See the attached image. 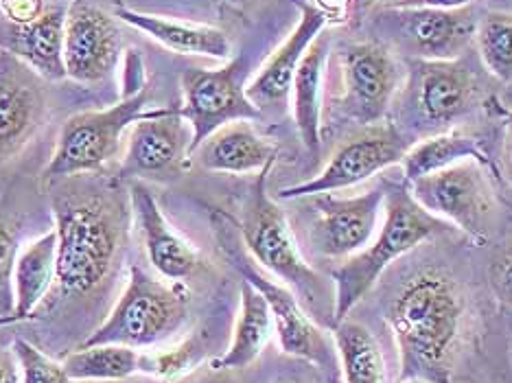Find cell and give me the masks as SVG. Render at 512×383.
I'll return each mask as SVG.
<instances>
[{
    "mask_svg": "<svg viewBox=\"0 0 512 383\" xmlns=\"http://www.w3.org/2000/svg\"><path fill=\"white\" fill-rule=\"evenodd\" d=\"M405 141L392 125L375 123L362 134L348 138L322 169L320 176L309 182L278 191L281 200H298L353 187L375 176V173L399 165L405 156Z\"/></svg>",
    "mask_w": 512,
    "mask_h": 383,
    "instance_id": "9c48e42d",
    "label": "cell"
},
{
    "mask_svg": "<svg viewBox=\"0 0 512 383\" xmlns=\"http://www.w3.org/2000/svg\"><path fill=\"white\" fill-rule=\"evenodd\" d=\"M464 160H477L486 165V154L482 145L464 134H438L427 141L407 149L401 165L407 182L432 176L436 171L458 165Z\"/></svg>",
    "mask_w": 512,
    "mask_h": 383,
    "instance_id": "4316f807",
    "label": "cell"
},
{
    "mask_svg": "<svg viewBox=\"0 0 512 383\" xmlns=\"http://www.w3.org/2000/svg\"><path fill=\"white\" fill-rule=\"evenodd\" d=\"M272 165H267L256 176L239 226L241 237L252 259L261 263L267 272L281 278L300 296L316 298L324 289L322 278L300 254L294 232L289 228L281 206L267 195V173H270Z\"/></svg>",
    "mask_w": 512,
    "mask_h": 383,
    "instance_id": "5b68a950",
    "label": "cell"
},
{
    "mask_svg": "<svg viewBox=\"0 0 512 383\" xmlns=\"http://www.w3.org/2000/svg\"><path fill=\"white\" fill-rule=\"evenodd\" d=\"M0 383H22L14 351H0Z\"/></svg>",
    "mask_w": 512,
    "mask_h": 383,
    "instance_id": "e575fe53",
    "label": "cell"
},
{
    "mask_svg": "<svg viewBox=\"0 0 512 383\" xmlns=\"http://www.w3.org/2000/svg\"><path fill=\"white\" fill-rule=\"evenodd\" d=\"M329 40L322 36L313 40L294 77V119L302 143L311 154L320 149V95H322V71L327 62Z\"/></svg>",
    "mask_w": 512,
    "mask_h": 383,
    "instance_id": "d4e9b609",
    "label": "cell"
},
{
    "mask_svg": "<svg viewBox=\"0 0 512 383\" xmlns=\"http://www.w3.org/2000/svg\"><path fill=\"white\" fill-rule=\"evenodd\" d=\"M274 331L272 311L267 307L263 294L250 285L241 283V309L232 333L228 351L213 359V370H239L250 366L263 353Z\"/></svg>",
    "mask_w": 512,
    "mask_h": 383,
    "instance_id": "7402d4cb",
    "label": "cell"
},
{
    "mask_svg": "<svg viewBox=\"0 0 512 383\" xmlns=\"http://www.w3.org/2000/svg\"><path fill=\"white\" fill-rule=\"evenodd\" d=\"M462 318L464 298L449 274L427 268L401 287L392 300L388 324L399 346L403 381H449Z\"/></svg>",
    "mask_w": 512,
    "mask_h": 383,
    "instance_id": "6da1fadb",
    "label": "cell"
},
{
    "mask_svg": "<svg viewBox=\"0 0 512 383\" xmlns=\"http://www.w3.org/2000/svg\"><path fill=\"white\" fill-rule=\"evenodd\" d=\"M232 261L237 263L243 281H248L263 294L267 307L272 311L274 331L278 333L283 351L292 357L307 359L311 364L327 366L331 362V346L318 324L302 311L292 289L261 274L246 257L232 254Z\"/></svg>",
    "mask_w": 512,
    "mask_h": 383,
    "instance_id": "4fadbf2b",
    "label": "cell"
},
{
    "mask_svg": "<svg viewBox=\"0 0 512 383\" xmlns=\"http://www.w3.org/2000/svg\"><path fill=\"white\" fill-rule=\"evenodd\" d=\"M379 3H405V0H379ZM407 3H410V0H407Z\"/></svg>",
    "mask_w": 512,
    "mask_h": 383,
    "instance_id": "f35d334b",
    "label": "cell"
},
{
    "mask_svg": "<svg viewBox=\"0 0 512 383\" xmlns=\"http://www.w3.org/2000/svg\"><path fill=\"white\" fill-rule=\"evenodd\" d=\"M191 156L208 171L254 173L272 165L276 147L256 134L248 121H235L219 127Z\"/></svg>",
    "mask_w": 512,
    "mask_h": 383,
    "instance_id": "d6986e66",
    "label": "cell"
},
{
    "mask_svg": "<svg viewBox=\"0 0 512 383\" xmlns=\"http://www.w3.org/2000/svg\"><path fill=\"white\" fill-rule=\"evenodd\" d=\"M230 3H246V0H230Z\"/></svg>",
    "mask_w": 512,
    "mask_h": 383,
    "instance_id": "60d3db41",
    "label": "cell"
},
{
    "mask_svg": "<svg viewBox=\"0 0 512 383\" xmlns=\"http://www.w3.org/2000/svg\"><path fill=\"white\" fill-rule=\"evenodd\" d=\"M488 283L499 303L512 309V246L504 248L488 268Z\"/></svg>",
    "mask_w": 512,
    "mask_h": 383,
    "instance_id": "d6a6232c",
    "label": "cell"
},
{
    "mask_svg": "<svg viewBox=\"0 0 512 383\" xmlns=\"http://www.w3.org/2000/svg\"><path fill=\"white\" fill-rule=\"evenodd\" d=\"M62 364L71 381H121L141 373V351L121 344L79 346Z\"/></svg>",
    "mask_w": 512,
    "mask_h": 383,
    "instance_id": "83f0119b",
    "label": "cell"
},
{
    "mask_svg": "<svg viewBox=\"0 0 512 383\" xmlns=\"http://www.w3.org/2000/svg\"><path fill=\"white\" fill-rule=\"evenodd\" d=\"M64 27L62 11H46L36 20L20 25L11 38V53L27 62L44 79H64Z\"/></svg>",
    "mask_w": 512,
    "mask_h": 383,
    "instance_id": "603a6c76",
    "label": "cell"
},
{
    "mask_svg": "<svg viewBox=\"0 0 512 383\" xmlns=\"http://www.w3.org/2000/svg\"><path fill=\"white\" fill-rule=\"evenodd\" d=\"M410 193L429 215L464 230L475 241H486L495 202L477 160H464L418 178L410 182Z\"/></svg>",
    "mask_w": 512,
    "mask_h": 383,
    "instance_id": "ba28073f",
    "label": "cell"
},
{
    "mask_svg": "<svg viewBox=\"0 0 512 383\" xmlns=\"http://www.w3.org/2000/svg\"><path fill=\"white\" fill-rule=\"evenodd\" d=\"M186 303L189 298L180 285L156 281L143 268L132 265L119 303L114 305L108 320L88 335L81 346H154L180 329L186 318Z\"/></svg>",
    "mask_w": 512,
    "mask_h": 383,
    "instance_id": "277c9868",
    "label": "cell"
},
{
    "mask_svg": "<svg viewBox=\"0 0 512 383\" xmlns=\"http://www.w3.org/2000/svg\"><path fill=\"white\" fill-rule=\"evenodd\" d=\"M16 355V362L20 366L22 383H68L64 364L55 362L49 355H44L38 346L18 338L11 346Z\"/></svg>",
    "mask_w": 512,
    "mask_h": 383,
    "instance_id": "4dcf8cb0",
    "label": "cell"
},
{
    "mask_svg": "<svg viewBox=\"0 0 512 383\" xmlns=\"http://www.w3.org/2000/svg\"><path fill=\"white\" fill-rule=\"evenodd\" d=\"M57 285L66 296H88L106 283L125 237V213L103 191L68 193L55 200Z\"/></svg>",
    "mask_w": 512,
    "mask_h": 383,
    "instance_id": "7a4b0ae2",
    "label": "cell"
},
{
    "mask_svg": "<svg viewBox=\"0 0 512 383\" xmlns=\"http://www.w3.org/2000/svg\"><path fill=\"white\" fill-rule=\"evenodd\" d=\"M18 259V237L11 228L9 219L0 213V318H22L16 316V294H14V270Z\"/></svg>",
    "mask_w": 512,
    "mask_h": 383,
    "instance_id": "1f68e13d",
    "label": "cell"
},
{
    "mask_svg": "<svg viewBox=\"0 0 512 383\" xmlns=\"http://www.w3.org/2000/svg\"><path fill=\"white\" fill-rule=\"evenodd\" d=\"M3 11L18 25H27L40 16V0H3Z\"/></svg>",
    "mask_w": 512,
    "mask_h": 383,
    "instance_id": "836d02e7",
    "label": "cell"
},
{
    "mask_svg": "<svg viewBox=\"0 0 512 383\" xmlns=\"http://www.w3.org/2000/svg\"><path fill=\"white\" fill-rule=\"evenodd\" d=\"M193 130L180 112L160 110L145 114L127 136L119 173L123 178H162L176 173L191 156Z\"/></svg>",
    "mask_w": 512,
    "mask_h": 383,
    "instance_id": "7c38bea8",
    "label": "cell"
},
{
    "mask_svg": "<svg viewBox=\"0 0 512 383\" xmlns=\"http://www.w3.org/2000/svg\"><path fill=\"white\" fill-rule=\"evenodd\" d=\"M46 112L42 77L11 51H0V165L20 154Z\"/></svg>",
    "mask_w": 512,
    "mask_h": 383,
    "instance_id": "8fae6325",
    "label": "cell"
},
{
    "mask_svg": "<svg viewBox=\"0 0 512 383\" xmlns=\"http://www.w3.org/2000/svg\"><path fill=\"white\" fill-rule=\"evenodd\" d=\"M344 84L351 114L364 125H375L397 88V66L381 46L353 44L344 51Z\"/></svg>",
    "mask_w": 512,
    "mask_h": 383,
    "instance_id": "9a60e30c",
    "label": "cell"
},
{
    "mask_svg": "<svg viewBox=\"0 0 512 383\" xmlns=\"http://www.w3.org/2000/svg\"><path fill=\"white\" fill-rule=\"evenodd\" d=\"M399 18L405 38L425 62H453L477 33L471 9L412 7L403 9Z\"/></svg>",
    "mask_w": 512,
    "mask_h": 383,
    "instance_id": "2e32d148",
    "label": "cell"
},
{
    "mask_svg": "<svg viewBox=\"0 0 512 383\" xmlns=\"http://www.w3.org/2000/svg\"><path fill=\"white\" fill-rule=\"evenodd\" d=\"M335 346L346 383H386V362L381 346L362 322L335 324Z\"/></svg>",
    "mask_w": 512,
    "mask_h": 383,
    "instance_id": "484cf974",
    "label": "cell"
},
{
    "mask_svg": "<svg viewBox=\"0 0 512 383\" xmlns=\"http://www.w3.org/2000/svg\"><path fill=\"white\" fill-rule=\"evenodd\" d=\"M116 16L127 22V25L145 31L147 36H151L162 46H167V49L184 55H206L215 57V60H226L232 49L226 33L215 27L186 25V22L169 20L162 16L138 14V11L125 7L116 9Z\"/></svg>",
    "mask_w": 512,
    "mask_h": 383,
    "instance_id": "44dd1931",
    "label": "cell"
},
{
    "mask_svg": "<svg viewBox=\"0 0 512 383\" xmlns=\"http://www.w3.org/2000/svg\"><path fill=\"white\" fill-rule=\"evenodd\" d=\"M57 278V232L49 230L42 237L27 243L18 254L14 270L16 316L29 320L31 313L49 294Z\"/></svg>",
    "mask_w": 512,
    "mask_h": 383,
    "instance_id": "cb8c5ba5",
    "label": "cell"
},
{
    "mask_svg": "<svg viewBox=\"0 0 512 383\" xmlns=\"http://www.w3.org/2000/svg\"><path fill=\"white\" fill-rule=\"evenodd\" d=\"M228 373H230V370H215L211 377H204L200 383H239V381L232 379Z\"/></svg>",
    "mask_w": 512,
    "mask_h": 383,
    "instance_id": "d590c367",
    "label": "cell"
},
{
    "mask_svg": "<svg viewBox=\"0 0 512 383\" xmlns=\"http://www.w3.org/2000/svg\"><path fill=\"white\" fill-rule=\"evenodd\" d=\"M506 160H508V173H510V182H512V112L508 119V136H506Z\"/></svg>",
    "mask_w": 512,
    "mask_h": 383,
    "instance_id": "8d00e7d4",
    "label": "cell"
},
{
    "mask_svg": "<svg viewBox=\"0 0 512 383\" xmlns=\"http://www.w3.org/2000/svg\"><path fill=\"white\" fill-rule=\"evenodd\" d=\"M383 206H386V211H383V224L377 230L375 241H370L364 250L348 257L333 270L335 324L346 320L348 313L362 303L390 263L418 248L423 241H429L440 230L449 228L447 222L429 215L414 200L410 189L399 187V184L386 187Z\"/></svg>",
    "mask_w": 512,
    "mask_h": 383,
    "instance_id": "3957f363",
    "label": "cell"
},
{
    "mask_svg": "<svg viewBox=\"0 0 512 383\" xmlns=\"http://www.w3.org/2000/svg\"><path fill=\"white\" fill-rule=\"evenodd\" d=\"M300 11L302 18L298 27L292 31V36L285 40L281 49L270 57V62L263 66V71L246 88L248 99L259 108V112L261 108L278 106V103L287 99L289 92H292L302 57H305L307 49L320 36L329 20L322 9L313 5H300Z\"/></svg>",
    "mask_w": 512,
    "mask_h": 383,
    "instance_id": "e0dca14e",
    "label": "cell"
},
{
    "mask_svg": "<svg viewBox=\"0 0 512 383\" xmlns=\"http://www.w3.org/2000/svg\"><path fill=\"white\" fill-rule=\"evenodd\" d=\"M445 383H451V381H445Z\"/></svg>",
    "mask_w": 512,
    "mask_h": 383,
    "instance_id": "b9f144b4",
    "label": "cell"
},
{
    "mask_svg": "<svg viewBox=\"0 0 512 383\" xmlns=\"http://www.w3.org/2000/svg\"><path fill=\"white\" fill-rule=\"evenodd\" d=\"M147 101L149 86L110 110L75 114L62 125L55 154L42 176L46 180H60L106 167L119 156L127 127L145 116Z\"/></svg>",
    "mask_w": 512,
    "mask_h": 383,
    "instance_id": "8992f818",
    "label": "cell"
},
{
    "mask_svg": "<svg viewBox=\"0 0 512 383\" xmlns=\"http://www.w3.org/2000/svg\"><path fill=\"white\" fill-rule=\"evenodd\" d=\"M473 99V77L453 62H423L418 84V108L432 123H451L464 114Z\"/></svg>",
    "mask_w": 512,
    "mask_h": 383,
    "instance_id": "ffe728a7",
    "label": "cell"
},
{
    "mask_svg": "<svg viewBox=\"0 0 512 383\" xmlns=\"http://www.w3.org/2000/svg\"><path fill=\"white\" fill-rule=\"evenodd\" d=\"M475 38L488 71L497 79L512 81V14H488L477 25Z\"/></svg>",
    "mask_w": 512,
    "mask_h": 383,
    "instance_id": "f1b7e54d",
    "label": "cell"
},
{
    "mask_svg": "<svg viewBox=\"0 0 512 383\" xmlns=\"http://www.w3.org/2000/svg\"><path fill=\"white\" fill-rule=\"evenodd\" d=\"M403 383H427V381H421V379H405Z\"/></svg>",
    "mask_w": 512,
    "mask_h": 383,
    "instance_id": "ab89813d",
    "label": "cell"
},
{
    "mask_svg": "<svg viewBox=\"0 0 512 383\" xmlns=\"http://www.w3.org/2000/svg\"><path fill=\"white\" fill-rule=\"evenodd\" d=\"M119 55V33L114 20L101 9L75 3L64 27L66 77L92 84L106 77Z\"/></svg>",
    "mask_w": 512,
    "mask_h": 383,
    "instance_id": "5bb4252c",
    "label": "cell"
},
{
    "mask_svg": "<svg viewBox=\"0 0 512 383\" xmlns=\"http://www.w3.org/2000/svg\"><path fill=\"white\" fill-rule=\"evenodd\" d=\"M14 322H18L16 318H0V327H3V324H14Z\"/></svg>",
    "mask_w": 512,
    "mask_h": 383,
    "instance_id": "74e56055",
    "label": "cell"
},
{
    "mask_svg": "<svg viewBox=\"0 0 512 383\" xmlns=\"http://www.w3.org/2000/svg\"><path fill=\"white\" fill-rule=\"evenodd\" d=\"M206 344L202 338H189L182 344L158 353H141V373L158 379H178L202 362Z\"/></svg>",
    "mask_w": 512,
    "mask_h": 383,
    "instance_id": "f546056e",
    "label": "cell"
},
{
    "mask_svg": "<svg viewBox=\"0 0 512 383\" xmlns=\"http://www.w3.org/2000/svg\"><path fill=\"white\" fill-rule=\"evenodd\" d=\"M132 208L136 224L141 228L149 263L154 265L156 272L171 283H180L182 278L191 276L200 265V259L189 243L178 232H173L156 197L143 184L132 187Z\"/></svg>",
    "mask_w": 512,
    "mask_h": 383,
    "instance_id": "ac0fdd59",
    "label": "cell"
},
{
    "mask_svg": "<svg viewBox=\"0 0 512 383\" xmlns=\"http://www.w3.org/2000/svg\"><path fill=\"white\" fill-rule=\"evenodd\" d=\"M246 60L237 57L217 71L191 68L182 75L184 103L178 110L191 125V154L219 127L259 119L261 112L246 95Z\"/></svg>",
    "mask_w": 512,
    "mask_h": 383,
    "instance_id": "52a82bcc",
    "label": "cell"
},
{
    "mask_svg": "<svg viewBox=\"0 0 512 383\" xmlns=\"http://www.w3.org/2000/svg\"><path fill=\"white\" fill-rule=\"evenodd\" d=\"M316 197V213L309 224V246L324 259H348L364 250L379 230V215L386 202V189L377 187L362 195Z\"/></svg>",
    "mask_w": 512,
    "mask_h": 383,
    "instance_id": "30bf717a",
    "label": "cell"
}]
</instances>
